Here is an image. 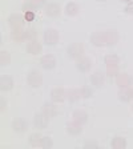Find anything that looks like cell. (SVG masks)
I'll list each match as a JSON object with an SVG mask.
<instances>
[{
  "label": "cell",
  "instance_id": "cell-1",
  "mask_svg": "<svg viewBox=\"0 0 133 149\" xmlns=\"http://www.w3.org/2000/svg\"><path fill=\"white\" fill-rule=\"evenodd\" d=\"M67 53L71 59H80L84 56V45L81 43H72L67 48Z\"/></svg>",
  "mask_w": 133,
  "mask_h": 149
},
{
  "label": "cell",
  "instance_id": "cell-2",
  "mask_svg": "<svg viewBox=\"0 0 133 149\" xmlns=\"http://www.w3.org/2000/svg\"><path fill=\"white\" fill-rule=\"evenodd\" d=\"M27 81L32 88H39L43 84V76H41V73L39 71L33 69V71H31L27 74Z\"/></svg>",
  "mask_w": 133,
  "mask_h": 149
},
{
  "label": "cell",
  "instance_id": "cell-3",
  "mask_svg": "<svg viewBox=\"0 0 133 149\" xmlns=\"http://www.w3.org/2000/svg\"><path fill=\"white\" fill-rule=\"evenodd\" d=\"M43 39H44V43L48 44V45H55L57 44L59 41V32L53 29V28H48L44 31V35H43Z\"/></svg>",
  "mask_w": 133,
  "mask_h": 149
},
{
  "label": "cell",
  "instance_id": "cell-4",
  "mask_svg": "<svg viewBox=\"0 0 133 149\" xmlns=\"http://www.w3.org/2000/svg\"><path fill=\"white\" fill-rule=\"evenodd\" d=\"M24 22H25V17L23 15H20V13H12V15L8 17V24L12 29H15V28H22Z\"/></svg>",
  "mask_w": 133,
  "mask_h": 149
},
{
  "label": "cell",
  "instance_id": "cell-5",
  "mask_svg": "<svg viewBox=\"0 0 133 149\" xmlns=\"http://www.w3.org/2000/svg\"><path fill=\"white\" fill-rule=\"evenodd\" d=\"M48 121H49V117H47L43 112L41 113H36L33 117V125L37 129H44V128L48 127Z\"/></svg>",
  "mask_w": 133,
  "mask_h": 149
},
{
  "label": "cell",
  "instance_id": "cell-6",
  "mask_svg": "<svg viewBox=\"0 0 133 149\" xmlns=\"http://www.w3.org/2000/svg\"><path fill=\"white\" fill-rule=\"evenodd\" d=\"M76 68L80 72H88L92 68V60L87 56H81L80 59H77L76 61Z\"/></svg>",
  "mask_w": 133,
  "mask_h": 149
},
{
  "label": "cell",
  "instance_id": "cell-7",
  "mask_svg": "<svg viewBox=\"0 0 133 149\" xmlns=\"http://www.w3.org/2000/svg\"><path fill=\"white\" fill-rule=\"evenodd\" d=\"M60 12H61V8H60V6L57 3H48L44 7V13L47 16H51V17L59 16Z\"/></svg>",
  "mask_w": 133,
  "mask_h": 149
},
{
  "label": "cell",
  "instance_id": "cell-8",
  "mask_svg": "<svg viewBox=\"0 0 133 149\" xmlns=\"http://www.w3.org/2000/svg\"><path fill=\"white\" fill-rule=\"evenodd\" d=\"M116 84L120 88H129L132 85V77L128 73H118L116 76Z\"/></svg>",
  "mask_w": 133,
  "mask_h": 149
},
{
  "label": "cell",
  "instance_id": "cell-9",
  "mask_svg": "<svg viewBox=\"0 0 133 149\" xmlns=\"http://www.w3.org/2000/svg\"><path fill=\"white\" fill-rule=\"evenodd\" d=\"M104 39L107 45H113L118 41V32L116 29H107L104 31Z\"/></svg>",
  "mask_w": 133,
  "mask_h": 149
},
{
  "label": "cell",
  "instance_id": "cell-10",
  "mask_svg": "<svg viewBox=\"0 0 133 149\" xmlns=\"http://www.w3.org/2000/svg\"><path fill=\"white\" fill-rule=\"evenodd\" d=\"M40 64L44 69H53L56 67V59L55 56L48 53V55H44L40 59Z\"/></svg>",
  "mask_w": 133,
  "mask_h": 149
},
{
  "label": "cell",
  "instance_id": "cell-11",
  "mask_svg": "<svg viewBox=\"0 0 133 149\" xmlns=\"http://www.w3.org/2000/svg\"><path fill=\"white\" fill-rule=\"evenodd\" d=\"M28 128V123L24 120V118H15V120L12 121V129L15 130V132H17V133H23V132H25Z\"/></svg>",
  "mask_w": 133,
  "mask_h": 149
},
{
  "label": "cell",
  "instance_id": "cell-12",
  "mask_svg": "<svg viewBox=\"0 0 133 149\" xmlns=\"http://www.w3.org/2000/svg\"><path fill=\"white\" fill-rule=\"evenodd\" d=\"M67 127V132L72 136H77V134L81 133V130H83V124L77 123V121H72V123H68V124L65 125Z\"/></svg>",
  "mask_w": 133,
  "mask_h": 149
},
{
  "label": "cell",
  "instance_id": "cell-13",
  "mask_svg": "<svg viewBox=\"0 0 133 149\" xmlns=\"http://www.w3.org/2000/svg\"><path fill=\"white\" fill-rule=\"evenodd\" d=\"M104 81H105V74H104V72H101V71H96L92 76H91V83H92L96 88L101 87L102 84H104Z\"/></svg>",
  "mask_w": 133,
  "mask_h": 149
},
{
  "label": "cell",
  "instance_id": "cell-14",
  "mask_svg": "<svg viewBox=\"0 0 133 149\" xmlns=\"http://www.w3.org/2000/svg\"><path fill=\"white\" fill-rule=\"evenodd\" d=\"M67 97V92H65L63 88H53L52 91H51V99L53 100L55 102H60L63 101V100Z\"/></svg>",
  "mask_w": 133,
  "mask_h": 149
},
{
  "label": "cell",
  "instance_id": "cell-15",
  "mask_svg": "<svg viewBox=\"0 0 133 149\" xmlns=\"http://www.w3.org/2000/svg\"><path fill=\"white\" fill-rule=\"evenodd\" d=\"M13 88V79L8 74H3L0 77V89L1 91H11Z\"/></svg>",
  "mask_w": 133,
  "mask_h": 149
},
{
  "label": "cell",
  "instance_id": "cell-16",
  "mask_svg": "<svg viewBox=\"0 0 133 149\" xmlns=\"http://www.w3.org/2000/svg\"><path fill=\"white\" fill-rule=\"evenodd\" d=\"M25 48H27V52L31 53V55H39V53L41 52V49H43L41 44L39 43V41H36V40L28 41V44H27Z\"/></svg>",
  "mask_w": 133,
  "mask_h": 149
},
{
  "label": "cell",
  "instance_id": "cell-17",
  "mask_svg": "<svg viewBox=\"0 0 133 149\" xmlns=\"http://www.w3.org/2000/svg\"><path fill=\"white\" fill-rule=\"evenodd\" d=\"M41 112H43L47 117L52 118L57 115V108H56V105L52 104V102H45V104L43 105V111Z\"/></svg>",
  "mask_w": 133,
  "mask_h": 149
},
{
  "label": "cell",
  "instance_id": "cell-18",
  "mask_svg": "<svg viewBox=\"0 0 133 149\" xmlns=\"http://www.w3.org/2000/svg\"><path fill=\"white\" fill-rule=\"evenodd\" d=\"M91 41H92L93 45L96 47H101L105 44V39H104V32L102 31H97L91 36Z\"/></svg>",
  "mask_w": 133,
  "mask_h": 149
},
{
  "label": "cell",
  "instance_id": "cell-19",
  "mask_svg": "<svg viewBox=\"0 0 133 149\" xmlns=\"http://www.w3.org/2000/svg\"><path fill=\"white\" fill-rule=\"evenodd\" d=\"M72 117H73L75 121H77L80 124H85L88 121V113L83 109H77V111H75L72 113Z\"/></svg>",
  "mask_w": 133,
  "mask_h": 149
},
{
  "label": "cell",
  "instance_id": "cell-20",
  "mask_svg": "<svg viewBox=\"0 0 133 149\" xmlns=\"http://www.w3.org/2000/svg\"><path fill=\"white\" fill-rule=\"evenodd\" d=\"M79 11H80V7L77 6V3H75V1L67 3V6L64 8V12L68 16H76L79 13Z\"/></svg>",
  "mask_w": 133,
  "mask_h": 149
},
{
  "label": "cell",
  "instance_id": "cell-21",
  "mask_svg": "<svg viewBox=\"0 0 133 149\" xmlns=\"http://www.w3.org/2000/svg\"><path fill=\"white\" fill-rule=\"evenodd\" d=\"M128 143H127V140L124 139V137H113L111 141V146L112 148H115V149H123V148H127Z\"/></svg>",
  "mask_w": 133,
  "mask_h": 149
},
{
  "label": "cell",
  "instance_id": "cell-22",
  "mask_svg": "<svg viewBox=\"0 0 133 149\" xmlns=\"http://www.w3.org/2000/svg\"><path fill=\"white\" fill-rule=\"evenodd\" d=\"M118 99L121 101H129V100L133 99V95H132V89L129 88H121V91L118 92Z\"/></svg>",
  "mask_w": 133,
  "mask_h": 149
},
{
  "label": "cell",
  "instance_id": "cell-23",
  "mask_svg": "<svg viewBox=\"0 0 133 149\" xmlns=\"http://www.w3.org/2000/svg\"><path fill=\"white\" fill-rule=\"evenodd\" d=\"M67 97H68V100L71 102H75V101H77V100H80L83 96H81L80 89H71L67 92Z\"/></svg>",
  "mask_w": 133,
  "mask_h": 149
},
{
  "label": "cell",
  "instance_id": "cell-24",
  "mask_svg": "<svg viewBox=\"0 0 133 149\" xmlns=\"http://www.w3.org/2000/svg\"><path fill=\"white\" fill-rule=\"evenodd\" d=\"M41 139H43V137L39 133H32L31 136H29V139H28V143H29L31 146H40Z\"/></svg>",
  "mask_w": 133,
  "mask_h": 149
},
{
  "label": "cell",
  "instance_id": "cell-25",
  "mask_svg": "<svg viewBox=\"0 0 133 149\" xmlns=\"http://www.w3.org/2000/svg\"><path fill=\"white\" fill-rule=\"evenodd\" d=\"M104 61H105L107 65H118V63H120V59H118L117 55H113V53H111V55H107L105 57H104Z\"/></svg>",
  "mask_w": 133,
  "mask_h": 149
},
{
  "label": "cell",
  "instance_id": "cell-26",
  "mask_svg": "<svg viewBox=\"0 0 133 149\" xmlns=\"http://www.w3.org/2000/svg\"><path fill=\"white\" fill-rule=\"evenodd\" d=\"M9 63H11V53L8 51H1L0 52V64L3 65V67H6Z\"/></svg>",
  "mask_w": 133,
  "mask_h": 149
},
{
  "label": "cell",
  "instance_id": "cell-27",
  "mask_svg": "<svg viewBox=\"0 0 133 149\" xmlns=\"http://www.w3.org/2000/svg\"><path fill=\"white\" fill-rule=\"evenodd\" d=\"M36 36H37V32L33 28H29V29L24 31V40H28V41L36 40Z\"/></svg>",
  "mask_w": 133,
  "mask_h": 149
},
{
  "label": "cell",
  "instance_id": "cell-28",
  "mask_svg": "<svg viewBox=\"0 0 133 149\" xmlns=\"http://www.w3.org/2000/svg\"><path fill=\"white\" fill-rule=\"evenodd\" d=\"M12 39H15V40H24V31L22 28L12 29Z\"/></svg>",
  "mask_w": 133,
  "mask_h": 149
},
{
  "label": "cell",
  "instance_id": "cell-29",
  "mask_svg": "<svg viewBox=\"0 0 133 149\" xmlns=\"http://www.w3.org/2000/svg\"><path fill=\"white\" fill-rule=\"evenodd\" d=\"M40 146H41V148H52V146H53V141H52V139H51V137H48V136L43 137V139H41V144H40Z\"/></svg>",
  "mask_w": 133,
  "mask_h": 149
},
{
  "label": "cell",
  "instance_id": "cell-30",
  "mask_svg": "<svg viewBox=\"0 0 133 149\" xmlns=\"http://www.w3.org/2000/svg\"><path fill=\"white\" fill-rule=\"evenodd\" d=\"M107 74H109V76H117L118 65H107Z\"/></svg>",
  "mask_w": 133,
  "mask_h": 149
},
{
  "label": "cell",
  "instance_id": "cell-31",
  "mask_svg": "<svg viewBox=\"0 0 133 149\" xmlns=\"http://www.w3.org/2000/svg\"><path fill=\"white\" fill-rule=\"evenodd\" d=\"M80 92H81V96L84 97V99H88V97L92 96V89L88 87H83L80 88Z\"/></svg>",
  "mask_w": 133,
  "mask_h": 149
},
{
  "label": "cell",
  "instance_id": "cell-32",
  "mask_svg": "<svg viewBox=\"0 0 133 149\" xmlns=\"http://www.w3.org/2000/svg\"><path fill=\"white\" fill-rule=\"evenodd\" d=\"M24 17H25V20H27V22H31V20H33V19H35L33 11H27V12L24 13Z\"/></svg>",
  "mask_w": 133,
  "mask_h": 149
},
{
  "label": "cell",
  "instance_id": "cell-33",
  "mask_svg": "<svg viewBox=\"0 0 133 149\" xmlns=\"http://www.w3.org/2000/svg\"><path fill=\"white\" fill-rule=\"evenodd\" d=\"M125 12H127V13H132V15H133V0H132V1H129V3L125 6Z\"/></svg>",
  "mask_w": 133,
  "mask_h": 149
},
{
  "label": "cell",
  "instance_id": "cell-34",
  "mask_svg": "<svg viewBox=\"0 0 133 149\" xmlns=\"http://www.w3.org/2000/svg\"><path fill=\"white\" fill-rule=\"evenodd\" d=\"M6 107H7L6 100L1 99V100H0V109H1V111H4V109H6Z\"/></svg>",
  "mask_w": 133,
  "mask_h": 149
},
{
  "label": "cell",
  "instance_id": "cell-35",
  "mask_svg": "<svg viewBox=\"0 0 133 149\" xmlns=\"http://www.w3.org/2000/svg\"><path fill=\"white\" fill-rule=\"evenodd\" d=\"M88 146H92V148H97V144H96V143H88V144H85V148H88Z\"/></svg>",
  "mask_w": 133,
  "mask_h": 149
},
{
  "label": "cell",
  "instance_id": "cell-36",
  "mask_svg": "<svg viewBox=\"0 0 133 149\" xmlns=\"http://www.w3.org/2000/svg\"><path fill=\"white\" fill-rule=\"evenodd\" d=\"M35 1H37V3H40V4H41V3L44 1V0H35Z\"/></svg>",
  "mask_w": 133,
  "mask_h": 149
},
{
  "label": "cell",
  "instance_id": "cell-37",
  "mask_svg": "<svg viewBox=\"0 0 133 149\" xmlns=\"http://www.w3.org/2000/svg\"><path fill=\"white\" fill-rule=\"evenodd\" d=\"M124 3H129V1H132V0H123Z\"/></svg>",
  "mask_w": 133,
  "mask_h": 149
},
{
  "label": "cell",
  "instance_id": "cell-38",
  "mask_svg": "<svg viewBox=\"0 0 133 149\" xmlns=\"http://www.w3.org/2000/svg\"><path fill=\"white\" fill-rule=\"evenodd\" d=\"M130 89H132V95H133V87H130Z\"/></svg>",
  "mask_w": 133,
  "mask_h": 149
}]
</instances>
